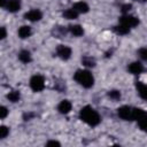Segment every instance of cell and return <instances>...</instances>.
<instances>
[{
    "mask_svg": "<svg viewBox=\"0 0 147 147\" xmlns=\"http://www.w3.org/2000/svg\"><path fill=\"white\" fill-rule=\"evenodd\" d=\"M108 96H109L110 99H113V100H119L121 93H119L118 91H110V92L108 93Z\"/></svg>",
    "mask_w": 147,
    "mask_h": 147,
    "instance_id": "cell-24",
    "label": "cell"
},
{
    "mask_svg": "<svg viewBox=\"0 0 147 147\" xmlns=\"http://www.w3.org/2000/svg\"><path fill=\"white\" fill-rule=\"evenodd\" d=\"M78 11L77 10H75L74 8H70V9H67V10H64L63 11V17L64 18H67V20H75V18H77L78 17Z\"/></svg>",
    "mask_w": 147,
    "mask_h": 147,
    "instance_id": "cell-15",
    "label": "cell"
},
{
    "mask_svg": "<svg viewBox=\"0 0 147 147\" xmlns=\"http://www.w3.org/2000/svg\"><path fill=\"white\" fill-rule=\"evenodd\" d=\"M7 115H8V109H7L5 106H2V107L0 108V118L3 119Z\"/></svg>",
    "mask_w": 147,
    "mask_h": 147,
    "instance_id": "cell-25",
    "label": "cell"
},
{
    "mask_svg": "<svg viewBox=\"0 0 147 147\" xmlns=\"http://www.w3.org/2000/svg\"><path fill=\"white\" fill-rule=\"evenodd\" d=\"M137 122H138L139 127H140L144 132H147V114H145L142 117H140Z\"/></svg>",
    "mask_w": 147,
    "mask_h": 147,
    "instance_id": "cell-18",
    "label": "cell"
},
{
    "mask_svg": "<svg viewBox=\"0 0 147 147\" xmlns=\"http://www.w3.org/2000/svg\"><path fill=\"white\" fill-rule=\"evenodd\" d=\"M71 108H72V105H71V102L68 101V100H62V101L59 103V106H57V110H59L61 114H68V113L71 110Z\"/></svg>",
    "mask_w": 147,
    "mask_h": 147,
    "instance_id": "cell-10",
    "label": "cell"
},
{
    "mask_svg": "<svg viewBox=\"0 0 147 147\" xmlns=\"http://www.w3.org/2000/svg\"><path fill=\"white\" fill-rule=\"evenodd\" d=\"M146 113L142 110V109H140V108H133V119L134 121H138L140 117H142L144 115H145Z\"/></svg>",
    "mask_w": 147,
    "mask_h": 147,
    "instance_id": "cell-20",
    "label": "cell"
},
{
    "mask_svg": "<svg viewBox=\"0 0 147 147\" xmlns=\"http://www.w3.org/2000/svg\"><path fill=\"white\" fill-rule=\"evenodd\" d=\"M30 87L34 91V92H40L44 90L45 87V79L42 76L40 75H34L31 77L30 79Z\"/></svg>",
    "mask_w": 147,
    "mask_h": 147,
    "instance_id": "cell-3",
    "label": "cell"
},
{
    "mask_svg": "<svg viewBox=\"0 0 147 147\" xmlns=\"http://www.w3.org/2000/svg\"><path fill=\"white\" fill-rule=\"evenodd\" d=\"M72 8H74L75 10H77L78 13H80V14H85V13H87V11H88V9H90L88 5H87L86 2H84V1L76 2V3L72 6Z\"/></svg>",
    "mask_w": 147,
    "mask_h": 147,
    "instance_id": "cell-12",
    "label": "cell"
},
{
    "mask_svg": "<svg viewBox=\"0 0 147 147\" xmlns=\"http://www.w3.org/2000/svg\"><path fill=\"white\" fill-rule=\"evenodd\" d=\"M31 36V28L28 25H23L18 29V37L22 39H25Z\"/></svg>",
    "mask_w": 147,
    "mask_h": 147,
    "instance_id": "cell-13",
    "label": "cell"
},
{
    "mask_svg": "<svg viewBox=\"0 0 147 147\" xmlns=\"http://www.w3.org/2000/svg\"><path fill=\"white\" fill-rule=\"evenodd\" d=\"M56 54L62 60H68L71 56V48L65 45H59L56 48Z\"/></svg>",
    "mask_w": 147,
    "mask_h": 147,
    "instance_id": "cell-6",
    "label": "cell"
},
{
    "mask_svg": "<svg viewBox=\"0 0 147 147\" xmlns=\"http://www.w3.org/2000/svg\"><path fill=\"white\" fill-rule=\"evenodd\" d=\"M1 39H5L6 38V29L5 28H1V36H0Z\"/></svg>",
    "mask_w": 147,
    "mask_h": 147,
    "instance_id": "cell-28",
    "label": "cell"
},
{
    "mask_svg": "<svg viewBox=\"0 0 147 147\" xmlns=\"http://www.w3.org/2000/svg\"><path fill=\"white\" fill-rule=\"evenodd\" d=\"M8 133H9V129H8L7 126L2 125V126L0 127V138H1V139H5V138L8 136Z\"/></svg>",
    "mask_w": 147,
    "mask_h": 147,
    "instance_id": "cell-23",
    "label": "cell"
},
{
    "mask_svg": "<svg viewBox=\"0 0 147 147\" xmlns=\"http://www.w3.org/2000/svg\"><path fill=\"white\" fill-rule=\"evenodd\" d=\"M119 23L127 26V28H134L139 24V20L136 16L129 15V14H124L123 16L119 17Z\"/></svg>",
    "mask_w": 147,
    "mask_h": 147,
    "instance_id": "cell-5",
    "label": "cell"
},
{
    "mask_svg": "<svg viewBox=\"0 0 147 147\" xmlns=\"http://www.w3.org/2000/svg\"><path fill=\"white\" fill-rule=\"evenodd\" d=\"M114 31L116 33H118V34H126V33L130 32V28H127V26H125V25H123V24L119 23L118 25L114 26Z\"/></svg>",
    "mask_w": 147,
    "mask_h": 147,
    "instance_id": "cell-17",
    "label": "cell"
},
{
    "mask_svg": "<svg viewBox=\"0 0 147 147\" xmlns=\"http://www.w3.org/2000/svg\"><path fill=\"white\" fill-rule=\"evenodd\" d=\"M127 70L133 75H139L145 70V68L140 62H132L127 65Z\"/></svg>",
    "mask_w": 147,
    "mask_h": 147,
    "instance_id": "cell-8",
    "label": "cell"
},
{
    "mask_svg": "<svg viewBox=\"0 0 147 147\" xmlns=\"http://www.w3.org/2000/svg\"><path fill=\"white\" fill-rule=\"evenodd\" d=\"M18 59L23 63H29L31 61V54L29 51H21L18 54Z\"/></svg>",
    "mask_w": 147,
    "mask_h": 147,
    "instance_id": "cell-16",
    "label": "cell"
},
{
    "mask_svg": "<svg viewBox=\"0 0 147 147\" xmlns=\"http://www.w3.org/2000/svg\"><path fill=\"white\" fill-rule=\"evenodd\" d=\"M74 79L85 88H90L94 84L93 75L88 70H77L74 75Z\"/></svg>",
    "mask_w": 147,
    "mask_h": 147,
    "instance_id": "cell-2",
    "label": "cell"
},
{
    "mask_svg": "<svg viewBox=\"0 0 147 147\" xmlns=\"http://www.w3.org/2000/svg\"><path fill=\"white\" fill-rule=\"evenodd\" d=\"M46 146H61V144H60L59 141H54V140H52V141H48V142L46 144Z\"/></svg>",
    "mask_w": 147,
    "mask_h": 147,
    "instance_id": "cell-27",
    "label": "cell"
},
{
    "mask_svg": "<svg viewBox=\"0 0 147 147\" xmlns=\"http://www.w3.org/2000/svg\"><path fill=\"white\" fill-rule=\"evenodd\" d=\"M138 55H139L144 61L147 62V47H142V48H140V49L138 51Z\"/></svg>",
    "mask_w": 147,
    "mask_h": 147,
    "instance_id": "cell-22",
    "label": "cell"
},
{
    "mask_svg": "<svg viewBox=\"0 0 147 147\" xmlns=\"http://www.w3.org/2000/svg\"><path fill=\"white\" fill-rule=\"evenodd\" d=\"M7 99H8L9 101H11V102H17V101L20 100V92H17V91L10 92V93L7 95Z\"/></svg>",
    "mask_w": 147,
    "mask_h": 147,
    "instance_id": "cell-19",
    "label": "cell"
},
{
    "mask_svg": "<svg viewBox=\"0 0 147 147\" xmlns=\"http://www.w3.org/2000/svg\"><path fill=\"white\" fill-rule=\"evenodd\" d=\"M79 117L83 122H85L86 124H88L91 126H96L101 122V118H100V115L98 114V111L90 106H85L80 109Z\"/></svg>",
    "mask_w": 147,
    "mask_h": 147,
    "instance_id": "cell-1",
    "label": "cell"
},
{
    "mask_svg": "<svg viewBox=\"0 0 147 147\" xmlns=\"http://www.w3.org/2000/svg\"><path fill=\"white\" fill-rule=\"evenodd\" d=\"M5 7L7 8L8 11L15 13L21 8V0H8Z\"/></svg>",
    "mask_w": 147,
    "mask_h": 147,
    "instance_id": "cell-9",
    "label": "cell"
},
{
    "mask_svg": "<svg viewBox=\"0 0 147 147\" xmlns=\"http://www.w3.org/2000/svg\"><path fill=\"white\" fill-rule=\"evenodd\" d=\"M132 6L131 5H129V3H126V5H124V6H122V11L124 13V14H126L129 10H130V8H131Z\"/></svg>",
    "mask_w": 147,
    "mask_h": 147,
    "instance_id": "cell-26",
    "label": "cell"
},
{
    "mask_svg": "<svg viewBox=\"0 0 147 147\" xmlns=\"http://www.w3.org/2000/svg\"><path fill=\"white\" fill-rule=\"evenodd\" d=\"M68 30L70 31V33H71V34L76 36V37H79V36H82V34L84 33L83 28H82L80 25H78V24H75V25H69Z\"/></svg>",
    "mask_w": 147,
    "mask_h": 147,
    "instance_id": "cell-14",
    "label": "cell"
},
{
    "mask_svg": "<svg viewBox=\"0 0 147 147\" xmlns=\"http://www.w3.org/2000/svg\"><path fill=\"white\" fill-rule=\"evenodd\" d=\"M41 17H42V14L39 9H31L24 14V18L28 21H31V22L39 21V20H41Z\"/></svg>",
    "mask_w": 147,
    "mask_h": 147,
    "instance_id": "cell-7",
    "label": "cell"
},
{
    "mask_svg": "<svg viewBox=\"0 0 147 147\" xmlns=\"http://www.w3.org/2000/svg\"><path fill=\"white\" fill-rule=\"evenodd\" d=\"M82 62H83V64H85L87 67H94L95 65V61L90 56H84L82 59Z\"/></svg>",
    "mask_w": 147,
    "mask_h": 147,
    "instance_id": "cell-21",
    "label": "cell"
},
{
    "mask_svg": "<svg viewBox=\"0 0 147 147\" xmlns=\"http://www.w3.org/2000/svg\"><path fill=\"white\" fill-rule=\"evenodd\" d=\"M117 115L124 121H133V108L129 106H122L117 109Z\"/></svg>",
    "mask_w": 147,
    "mask_h": 147,
    "instance_id": "cell-4",
    "label": "cell"
},
{
    "mask_svg": "<svg viewBox=\"0 0 147 147\" xmlns=\"http://www.w3.org/2000/svg\"><path fill=\"white\" fill-rule=\"evenodd\" d=\"M136 88H137L140 98H142L144 100L147 101V85L141 82H136Z\"/></svg>",
    "mask_w": 147,
    "mask_h": 147,
    "instance_id": "cell-11",
    "label": "cell"
},
{
    "mask_svg": "<svg viewBox=\"0 0 147 147\" xmlns=\"http://www.w3.org/2000/svg\"><path fill=\"white\" fill-rule=\"evenodd\" d=\"M141 1H147V0H141Z\"/></svg>",
    "mask_w": 147,
    "mask_h": 147,
    "instance_id": "cell-29",
    "label": "cell"
}]
</instances>
